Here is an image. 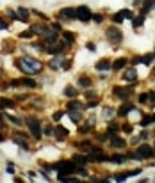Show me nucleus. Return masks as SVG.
Segmentation results:
<instances>
[{"mask_svg":"<svg viewBox=\"0 0 155 183\" xmlns=\"http://www.w3.org/2000/svg\"><path fill=\"white\" fill-rule=\"evenodd\" d=\"M18 68H20L23 73H27V75H34V73H39V71L43 69V64H41L37 59L27 55V57H23L21 61H18Z\"/></svg>","mask_w":155,"mask_h":183,"instance_id":"nucleus-1","label":"nucleus"},{"mask_svg":"<svg viewBox=\"0 0 155 183\" xmlns=\"http://www.w3.org/2000/svg\"><path fill=\"white\" fill-rule=\"evenodd\" d=\"M25 125H27V128H29V132H30V135L36 139V141H39L41 137H43V132H41V123H39V119L37 117H27L25 119Z\"/></svg>","mask_w":155,"mask_h":183,"instance_id":"nucleus-2","label":"nucleus"},{"mask_svg":"<svg viewBox=\"0 0 155 183\" xmlns=\"http://www.w3.org/2000/svg\"><path fill=\"white\" fill-rule=\"evenodd\" d=\"M52 169H55L59 174H71V173H75L77 171V164L73 162V160H64V162H57V164H54V167Z\"/></svg>","mask_w":155,"mask_h":183,"instance_id":"nucleus-3","label":"nucleus"},{"mask_svg":"<svg viewBox=\"0 0 155 183\" xmlns=\"http://www.w3.org/2000/svg\"><path fill=\"white\" fill-rule=\"evenodd\" d=\"M136 153H137V160H145V158H154L155 151L152 146H148V144H141L137 149H136Z\"/></svg>","mask_w":155,"mask_h":183,"instance_id":"nucleus-4","label":"nucleus"},{"mask_svg":"<svg viewBox=\"0 0 155 183\" xmlns=\"http://www.w3.org/2000/svg\"><path fill=\"white\" fill-rule=\"evenodd\" d=\"M107 37H109V41H112L114 44H118V43H121L123 34H121V30L118 27H109L107 28Z\"/></svg>","mask_w":155,"mask_h":183,"instance_id":"nucleus-5","label":"nucleus"},{"mask_svg":"<svg viewBox=\"0 0 155 183\" xmlns=\"http://www.w3.org/2000/svg\"><path fill=\"white\" fill-rule=\"evenodd\" d=\"M77 18L86 23V21H89L93 18V14H91V11H89L87 5H80V7H77Z\"/></svg>","mask_w":155,"mask_h":183,"instance_id":"nucleus-6","label":"nucleus"},{"mask_svg":"<svg viewBox=\"0 0 155 183\" xmlns=\"http://www.w3.org/2000/svg\"><path fill=\"white\" fill-rule=\"evenodd\" d=\"M123 80L129 82V84H136V82H137V73H136V69H134V68H127V69L123 71Z\"/></svg>","mask_w":155,"mask_h":183,"instance_id":"nucleus-7","label":"nucleus"},{"mask_svg":"<svg viewBox=\"0 0 155 183\" xmlns=\"http://www.w3.org/2000/svg\"><path fill=\"white\" fill-rule=\"evenodd\" d=\"M112 93H114L118 98H121V100H129V98L132 96V89H130V87H129V89H127V87H114Z\"/></svg>","mask_w":155,"mask_h":183,"instance_id":"nucleus-8","label":"nucleus"},{"mask_svg":"<svg viewBox=\"0 0 155 183\" xmlns=\"http://www.w3.org/2000/svg\"><path fill=\"white\" fill-rule=\"evenodd\" d=\"M125 18H132V11H130V9H121L118 14L112 16V21H114V23H121Z\"/></svg>","mask_w":155,"mask_h":183,"instance_id":"nucleus-9","label":"nucleus"},{"mask_svg":"<svg viewBox=\"0 0 155 183\" xmlns=\"http://www.w3.org/2000/svg\"><path fill=\"white\" fill-rule=\"evenodd\" d=\"M54 135H55V139L57 141H64L68 135H70V132L62 126V125H55V130H54Z\"/></svg>","mask_w":155,"mask_h":183,"instance_id":"nucleus-10","label":"nucleus"},{"mask_svg":"<svg viewBox=\"0 0 155 183\" xmlns=\"http://www.w3.org/2000/svg\"><path fill=\"white\" fill-rule=\"evenodd\" d=\"M109 144L112 146V148H125L127 146V142H125V139H121V137H118V135H112L111 139H109Z\"/></svg>","mask_w":155,"mask_h":183,"instance_id":"nucleus-11","label":"nucleus"},{"mask_svg":"<svg viewBox=\"0 0 155 183\" xmlns=\"http://www.w3.org/2000/svg\"><path fill=\"white\" fill-rule=\"evenodd\" d=\"M96 71H107V69H111L112 68V62L109 61V59H102V61H98L96 62Z\"/></svg>","mask_w":155,"mask_h":183,"instance_id":"nucleus-12","label":"nucleus"},{"mask_svg":"<svg viewBox=\"0 0 155 183\" xmlns=\"http://www.w3.org/2000/svg\"><path fill=\"white\" fill-rule=\"evenodd\" d=\"M132 109H134L132 103H123V105L118 109V116H120V117H125V116H129V114L132 112Z\"/></svg>","mask_w":155,"mask_h":183,"instance_id":"nucleus-13","label":"nucleus"},{"mask_svg":"<svg viewBox=\"0 0 155 183\" xmlns=\"http://www.w3.org/2000/svg\"><path fill=\"white\" fill-rule=\"evenodd\" d=\"M12 142H14V144H18V146H20L21 149H25V151L29 149V144H27V137H23V135H14V137H12Z\"/></svg>","mask_w":155,"mask_h":183,"instance_id":"nucleus-14","label":"nucleus"},{"mask_svg":"<svg viewBox=\"0 0 155 183\" xmlns=\"http://www.w3.org/2000/svg\"><path fill=\"white\" fill-rule=\"evenodd\" d=\"M61 16L73 20V18H77V9H73V7H64V9H61Z\"/></svg>","mask_w":155,"mask_h":183,"instance_id":"nucleus-15","label":"nucleus"},{"mask_svg":"<svg viewBox=\"0 0 155 183\" xmlns=\"http://www.w3.org/2000/svg\"><path fill=\"white\" fill-rule=\"evenodd\" d=\"M66 109H68V110H82V109H84V105H82L80 101H77V100H73V98H71V101H68Z\"/></svg>","mask_w":155,"mask_h":183,"instance_id":"nucleus-16","label":"nucleus"},{"mask_svg":"<svg viewBox=\"0 0 155 183\" xmlns=\"http://www.w3.org/2000/svg\"><path fill=\"white\" fill-rule=\"evenodd\" d=\"M29 9L27 7H18V16H20V21H23V23H27V20H29Z\"/></svg>","mask_w":155,"mask_h":183,"instance_id":"nucleus-17","label":"nucleus"},{"mask_svg":"<svg viewBox=\"0 0 155 183\" xmlns=\"http://www.w3.org/2000/svg\"><path fill=\"white\" fill-rule=\"evenodd\" d=\"M127 64H129V61H127L125 57H121V59H116V61L112 62V68H114V69H123Z\"/></svg>","mask_w":155,"mask_h":183,"instance_id":"nucleus-18","label":"nucleus"},{"mask_svg":"<svg viewBox=\"0 0 155 183\" xmlns=\"http://www.w3.org/2000/svg\"><path fill=\"white\" fill-rule=\"evenodd\" d=\"M77 85L79 87H84V89H87L89 85H91V80H89V77H79V80H77Z\"/></svg>","mask_w":155,"mask_h":183,"instance_id":"nucleus-19","label":"nucleus"},{"mask_svg":"<svg viewBox=\"0 0 155 183\" xmlns=\"http://www.w3.org/2000/svg\"><path fill=\"white\" fill-rule=\"evenodd\" d=\"M62 37H64V43H66V44H73V43H75V34H73V32L64 30V32H62Z\"/></svg>","mask_w":155,"mask_h":183,"instance_id":"nucleus-20","label":"nucleus"},{"mask_svg":"<svg viewBox=\"0 0 155 183\" xmlns=\"http://www.w3.org/2000/svg\"><path fill=\"white\" fill-rule=\"evenodd\" d=\"M5 117L14 125V126H23L25 125V121L23 119H20V117H16V116H11V114H5Z\"/></svg>","mask_w":155,"mask_h":183,"instance_id":"nucleus-21","label":"nucleus"},{"mask_svg":"<svg viewBox=\"0 0 155 183\" xmlns=\"http://www.w3.org/2000/svg\"><path fill=\"white\" fill-rule=\"evenodd\" d=\"M75 164H77V167L79 166H86L87 164V157H84V155H73V158H71Z\"/></svg>","mask_w":155,"mask_h":183,"instance_id":"nucleus-22","label":"nucleus"},{"mask_svg":"<svg viewBox=\"0 0 155 183\" xmlns=\"http://www.w3.org/2000/svg\"><path fill=\"white\" fill-rule=\"evenodd\" d=\"M62 94H64L66 98H75V96H77V91H75V87L66 85V87H64V91H62Z\"/></svg>","mask_w":155,"mask_h":183,"instance_id":"nucleus-23","label":"nucleus"},{"mask_svg":"<svg viewBox=\"0 0 155 183\" xmlns=\"http://www.w3.org/2000/svg\"><path fill=\"white\" fill-rule=\"evenodd\" d=\"M30 28L34 30V34H41V36H45V34L48 32V28H46L45 25H32Z\"/></svg>","mask_w":155,"mask_h":183,"instance_id":"nucleus-24","label":"nucleus"},{"mask_svg":"<svg viewBox=\"0 0 155 183\" xmlns=\"http://www.w3.org/2000/svg\"><path fill=\"white\" fill-rule=\"evenodd\" d=\"M20 84H21V85H25V87H36V85H37V82H36V80L27 78V77H25V78H20Z\"/></svg>","mask_w":155,"mask_h":183,"instance_id":"nucleus-25","label":"nucleus"},{"mask_svg":"<svg viewBox=\"0 0 155 183\" xmlns=\"http://www.w3.org/2000/svg\"><path fill=\"white\" fill-rule=\"evenodd\" d=\"M62 64V59L61 57H57V59H52L50 62H48V66H50V69H59V66Z\"/></svg>","mask_w":155,"mask_h":183,"instance_id":"nucleus-26","label":"nucleus"},{"mask_svg":"<svg viewBox=\"0 0 155 183\" xmlns=\"http://www.w3.org/2000/svg\"><path fill=\"white\" fill-rule=\"evenodd\" d=\"M68 114H70V117H71L75 123H79V121L82 119V116L79 114V110H68Z\"/></svg>","mask_w":155,"mask_h":183,"instance_id":"nucleus-27","label":"nucleus"},{"mask_svg":"<svg viewBox=\"0 0 155 183\" xmlns=\"http://www.w3.org/2000/svg\"><path fill=\"white\" fill-rule=\"evenodd\" d=\"M154 4H155V0H145V5H143V9H141V11H143V14H146V12L152 9V5H154Z\"/></svg>","mask_w":155,"mask_h":183,"instance_id":"nucleus-28","label":"nucleus"},{"mask_svg":"<svg viewBox=\"0 0 155 183\" xmlns=\"http://www.w3.org/2000/svg\"><path fill=\"white\" fill-rule=\"evenodd\" d=\"M0 105H4V107H9V109H11V107L14 109V103H12V100H7V98H2V96H0Z\"/></svg>","mask_w":155,"mask_h":183,"instance_id":"nucleus-29","label":"nucleus"},{"mask_svg":"<svg viewBox=\"0 0 155 183\" xmlns=\"http://www.w3.org/2000/svg\"><path fill=\"white\" fill-rule=\"evenodd\" d=\"M20 37H21V39H30V37H34V30H32V28H30V30H25V32L20 34Z\"/></svg>","mask_w":155,"mask_h":183,"instance_id":"nucleus-30","label":"nucleus"},{"mask_svg":"<svg viewBox=\"0 0 155 183\" xmlns=\"http://www.w3.org/2000/svg\"><path fill=\"white\" fill-rule=\"evenodd\" d=\"M150 123H154V116H145V117H143V121H141L139 125H141V126H148Z\"/></svg>","mask_w":155,"mask_h":183,"instance_id":"nucleus-31","label":"nucleus"},{"mask_svg":"<svg viewBox=\"0 0 155 183\" xmlns=\"http://www.w3.org/2000/svg\"><path fill=\"white\" fill-rule=\"evenodd\" d=\"M109 160H111V162H118V164H123V162L127 160V157H121V155H114V157H111Z\"/></svg>","mask_w":155,"mask_h":183,"instance_id":"nucleus-32","label":"nucleus"},{"mask_svg":"<svg viewBox=\"0 0 155 183\" xmlns=\"http://www.w3.org/2000/svg\"><path fill=\"white\" fill-rule=\"evenodd\" d=\"M112 114H114V110H112L111 107H105V109H104V117H105V119H111Z\"/></svg>","mask_w":155,"mask_h":183,"instance_id":"nucleus-33","label":"nucleus"},{"mask_svg":"<svg viewBox=\"0 0 155 183\" xmlns=\"http://www.w3.org/2000/svg\"><path fill=\"white\" fill-rule=\"evenodd\" d=\"M107 130H109V132H112V133H114V132H118V130H120V126H118V125H116V123H114V121H111V123H109V125H107Z\"/></svg>","mask_w":155,"mask_h":183,"instance_id":"nucleus-34","label":"nucleus"},{"mask_svg":"<svg viewBox=\"0 0 155 183\" xmlns=\"http://www.w3.org/2000/svg\"><path fill=\"white\" fill-rule=\"evenodd\" d=\"M143 21H145V14H141V16H137V18L134 20V27L137 28L139 25H143Z\"/></svg>","mask_w":155,"mask_h":183,"instance_id":"nucleus-35","label":"nucleus"},{"mask_svg":"<svg viewBox=\"0 0 155 183\" xmlns=\"http://www.w3.org/2000/svg\"><path fill=\"white\" fill-rule=\"evenodd\" d=\"M154 57H155V53H150V55L143 57V62H145L146 66H150V64H152V61H154Z\"/></svg>","mask_w":155,"mask_h":183,"instance_id":"nucleus-36","label":"nucleus"},{"mask_svg":"<svg viewBox=\"0 0 155 183\" xmlns=\"http://www.w3.org/2000/svg\"><path fill=\"white\" fill-rule=\"evenodd\" d=\"M148 101V93H141L139 94V103H146Z\"/></svg>","mask_w":155,"mask_h":183,"instance_id":"nucleus-37","label":"nucleus"},{"mask_svg":"<svg viewBox=\"0 0 155 183\" xmlns=\"http://www.w3.org/2000/svg\"><path fill=\"white\" fill-rule=\"evenodd\" d=\"M121 130H123L125 133H130L134 128H132V125H123V126H121Z\"/></svg>","mask_w":155,"mask_h":183,"instance_id":"nucleus-38","label":"nucleus"},{"mask_svg":"<svg viewBox=\"0 0 155 183\" xmlns=\"http://www.w3.org/2000/svg\"><path fill=\"white\" fill-rule=\"evenodd\" d=\"M52 117H54V121H59V119L62 117V112H61V110H57V112H54V116H52Z\"/></svg>","mask_w":155,"mask_h":183,"instance_id":"nucleus-39","label":"nucleus"},{"mask_svg":"<svg viewBox=\"0 0 155 183\" xmlns=\"http://www.w3.org/2000/svg\"><path fill=\"white\" fill-rule=\"evenodd\" d=\"M14 171H16L14 164H7V173H9V174H14Z\"/></svg>","mask_w":155,"mask_h":183,"instance_id":"nucleus-40","label":"nucleus"},{"mask_svg":"<svg viewBox=\"0 0 155 183\" xmlns=\"http://www.w3.org/2000/svg\"><path fill=\"white\" fill-rule=\"evenodd\" d=\"M7 14H9V18H12V20H20V16H18L14 11H7Z\"/></svg>","mask_w":155,"mask_h":183,"instance_id":"nucleus-41","label":"nucleus"},{"mask_svg":"<svg viewBox=\"0 0 155 183\" xmlns=\"http://www.w3.org/2000/svg\"><path fill=\"white\" fill-rule=\"evenodd\" d=\"M4 28H7V21L4 18H0V30H4Z\"/></svg>","mask_w":155,"mask_h":183,"instance_id":"nucleus-42","label":"nucleus"},{"mask_svg":"<svg viewBox=\"0 0 155 183\" xmlns=\"http://www.w3.org/2000/svg\"><path fill=\"white\" fill-rule=\"evenodd\" d=\"M93 20H95L96 23H100V21L104 20V16H102V14H95V16H93Z\"/></svg>","mask_w":155,"mask_h":183,"instance_id":"nucleus-43","label":"nucleus"},{"mask_svg":"<svg viewBox=\"0 0 155 183\" xmlns=\"http://www.w3.org/2000/svg\"><path fill=\"white\" fill-rule=\"evenodd\" d=\"M52 30L59 32V30H61V23H52Z\"/></svg>","mask_w":155,"mask_h":183,"instance_id":"nucleus-44","label":"nucleus"},{"mask_svg":"<svg viewBox=\"0 0 155 183\" xmlns=\"http://www.w3.org/2000/svg\"><path fill=\"white\" fill-rule=\"evenodd\" d=\"M148 100L155 101V91H150V93H148Z\"/></svg>","mask_w":155,"mask_h":183,"instance_id":"nucleus-45","label":"nucleus"},{"mask_svg":"<svg viewBox=\"0 0 155 183\" xmlns=\"http://www.w3.org/2000/svg\"><path fill=\"white\" fill-rule=\"evenodd\" d=\"M95 96H96V94H95L93 91H87V93H86V98H95Z\"/></svg>","mask_w":155,"mask_h":183,"instance_id":"nucleus-46","label":"nucleus"},{"mask_svg":"<svg viewBox=\"0 0 155 183\" xmlns=\"http://www.w3.org/2000/svg\"><path fill=\"white\" fill-rule=\"evenodd\" d=\"M87 50H91V52H95L96 48H95V44H93V43H87Z\"/></svg>","mask_w":155,"mask_h":183,"instance_id":"nucleus-47","label":"nucleus"},{"mask_svg":"<svg viewBox=\"0 0 155 183\" xmlns=\"http://www.w3.org/2000/svg\"><path fill=\"white\" fill-rule=\"evenodd\" d=\"M71 68V62H64V69H70Z\"/></svg>","mask_w":155,"mask_h":183,"instance_id":"nucleus-48","label":"nucleus"},{"mask_svg":"<svg viewBox=\"0 0 155 183\" xmlns=\"http://www.w3.org/2000/svg\"><path fill=\"white\" fill-rule=\"evenodd\" d=\"M4 141H5V137H4V133L0 132V142H4Z\"/></svg>","mask_w":155,"mask_h":183,"instance_id":"nucleus-49","label":"nucleus"},{"mask_svg":"<svg viewBox=\"0 0 155 183\" xmlns=\"http://www.w3.org/2000/svg\"><path fill=\"white\" fill-rule=\"evenodd\" d=\"M2 128H4V123H2V119H0V130H2Z\"/></svg>","mask_w":155,"mask_h":183,"instance_id":"nucleus-50","label":"nucleus"},{"mask_svg":"<svg viewBox=\"0 0 155 183\" xmlns=\"http://www.w3.org/2000/svg\"><path fill=\"white\" fill-rule=\"evenodd\" d=\"M152 75H155V69H154V71H152Z\"/></svg>","mask_w":155,"mask_h":183,"instance_id":"nucleus-51","label":"nucleus"},{"mask_svg":"<svg viewBox=\"0 0 155 183\" xmlns=\"http://www.w3.org/2000/svg\"><path fill=\"white\" fill-rule=\"evenodd\" d=\"M154 149H155V142H154Z\"/></svg>","mask_w":155,"mask_h":183,"instance_id":"nucleus-52","label":"nucleus"},{"mask_svg":"<svg viewBox=\"0 0 155 183\" xmlns=\"http://www.w3.org/2000/svg\"><path fill=\"white\" fill-rule=\"evenodd\" d=\"M0 75H2V69H0Z\"/></svg>","mask_w":155,"mask_h":183,"instance_id":"nucleus-53","label":"nucleus"},{"mask_svg":"<svg viewBox=\"0 0 155 183\" xmlns=\"http://www.w3.org/2000/svg\"><path fill=\"white\" fill-rule=\"evenodd\" d=\"M154 53H155V52H154Z\"/></svg>","mask_w":155,"mask_h":183,"instance_id":"nucleus-54","label":"nucleus"}]
</instances>
